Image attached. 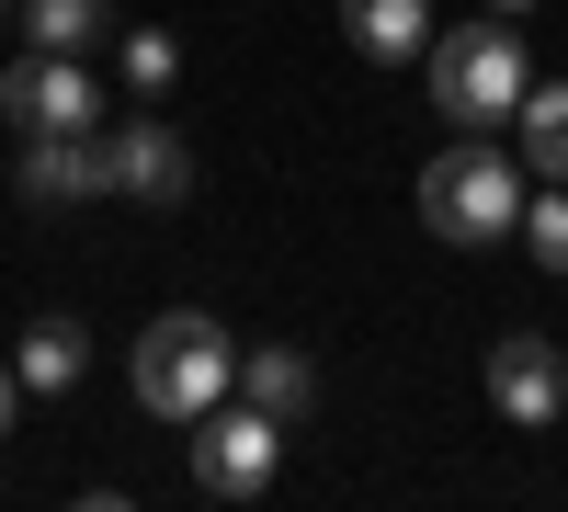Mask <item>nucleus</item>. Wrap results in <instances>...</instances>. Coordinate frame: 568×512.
I'll return each instance as SVG.
<instances>
[{
  "label": "nucleus",
  "mask_w": 568,
  "mask_h": 512,
  "mask_svg": "<svg viewBox=\"0 0 568 512\" xmlns=\"http://www.w3.org/2000/svg\"><path fill=\"white\" fill-rule=\"evenodd\" d=\"M511 137H524L535 182H568V80H535L524 103H511Z\"/></svg>",
  "instance_id": "11"
},
{
  "label": "nucleus",
  "mask_w": 568,
  "mask_h": 512,
  "mask_svg": "<svg viewBox=\"0 0 568 512\" xmlns=\"http://www.w3.org/2000/svg\"><path fill=\"white\" fill-rule=\"evenodd\" d=\"M489 410H500V422H524V433H546L557 410H568V353H557L546 331H500V342H489Z\"/></svg>",
  "instance_id": "6"
},
{
  "label": "nucleus",
  "mask_w": 568,
  "mask_h": 512,
  "mask_svg": "<svg viewBox=\"0 0 568 512\" xmlns=\"http://www.w3.org/2000/svg\"><path fill=\"white\" fill-rule=\"evenodd\" d=\"M524 91H535V58H524V34H511V12H478V23L433 34V103H444V126L489 137V126H511Z\"/></svg>",
  "instance_id": "2"
},
{
  "label": "nucleus",
  "mask_w": 568,
  "mask_h": 512,
  "mask_svg": "<svg viewBox=\"0 0 568 512\" xmlns=\"http://www.w3.org/2000/svg\"><path fill=\"white\" fill-rule=\"evenodd\" d=\"M171 80H182V46H171L160 23H136V34H125V91H149V103H160Z\"/></svg>",
  "instance_id": "14"
},
{
  "label": "nucleus",
  "mask_w": 568,
  "mask_h": 512,
  "mask_svg": "<svg viewBox=\"0 0 568 512\" xmlns=\"http://www.w3.org/2000/svg\"><path fill=\"white\" fill-rule=\"evenodd\" d=\"M23 34L45 58H91L103 46V0H23Z\"/></svg>",
  "instance_id": "13"
},
{
  "label": "nucleus",
  "mask_w": 568,
  "mask_h": 512,
  "mask_svg": "<svg viewBox=\"0 0 568 512\" xmlns=\"http://www.w3.org/2000/svg\"><path fill=\"white\" fill-rule=\"evenodd\" d=\"M524 240L546 273H568V182H546V194H524Z\"/></svg>",
  "instance_id": "15"
},
{
  "label": "nucleus",
  "mask_w": 568,
  "mask_h": 512,
  "mask_svg": "<svg viewBox=\"0 0 568 512\" xmlns=\"http://www.w3.org/2000/svg\"><path fill=\"white\" fill-rule=\"evenodd\" d=\"M420 228H433L444 251H489V240H511L524 228V149H489V137H466L455 160H433L420 171Z\"/></svg>",
  "instance_id": "3"
},
{
  "label": "nucleus",
  "mask_w": 568,
  "mask_h": 512,
  "mask_svg": "<svg viewBox=\"0 0 568 512\" xmlns=\"http://www.w3.org/2000/svg\"><path fill=\"white\" fill-rule=\"evenodd\" d=\"M240 399H262L273 422H296V410L318 399V377H307V353H296V342H262V353H240Z\"/></svg>",
  "instance_id": "12"
},
{
  "label": "nucleus",
  "mask_w": 568,
  "mask_h": 512,
  "mask_svg": "<svg viewBox=\"0 0 568 512\" xmlns=\"http://www.w3.org/2000/svg\"><path fill=\"white\" fill-rule=\"evenodd\" d=\"M284 468V422L262 399H216L205 422H194V490L205 501H262Z\"/></svg>",
  "instance_id": "4"
},
{
  "label": "nucleus",
  "mask_w": 568,
  "mask_h": 512,
  "mask_svg": "<svg viewBox=\"0 0 568 512\" xmlns=\"http://www.w3.org/2000/svg\"><path fill=\"white\" fill-rule=\"evenodd\" d=\"M342 46L375 58V69H398V58L433 46V0H342Z\"/></svg>",
  "instance_id": "9"
},
{
  "label": "nucleus",
  "mask_w": 568,
  "mask_h": 512,
  "mask_svg": "<svg viewBox=\"0 0 568 512\" xmlns=\"http://www.w3.org/2000/svg\"><path fill=\"white\" fill-rule=\"evenodd\" d=\"M478 12H511V23H524V12H535V0H478Z\"/></svg>",
  "instance_id": "17"
},
{
  "label": "nucleus",
  "mask_w": 568,
  "mask_h": 512,
  "mask_svg": "<svg viewBox=\"0 0 568 512\" xmlns=\"http://www.w3.org/2000/svg\"><path fill=\"white\" fill-rule=\"evenodd\" d=\"M0 114H12L23 137H103V80H91L80 58H12L0 69Z\"/></svg>",
  "instance_id": "5"
},
{
  "label": "nucleus",
  "mask_w": 568,
  "mask_h": 512,
  "mask_svg": "<svg viewBox=\"0 0 568 512\" xmlns=\"http://www.w3.org/2000/svg\"><path fill=\"white\" fill-rule=\"evenodd\" d=\"M12 377H23V399H69L80 377H91V331L58 308V319H34L23 331V353H12Z\"/></svg>",
  "instance_id": "10"
},
{
  "label": "nucleus",
  "mask_w": 568,
  "mask_h": 512,
  "mask_svg": "<svg viewBox=\"0 0 568 512\" xmlns=\"http://www.w3.org/2000/svg\"><path fill=\"white\" fill-rule=\"evenodd\" d=\"M12 399H23V377H12V364H0V433H12Z\"/></svg>",
  "instance_id": "16"
},
{
  "label": "nucleus",
  "mask_w": 568,
  "mask_h": 512,
  "mask_svg": "<svg viewBox=\"0 0 568 512\" xmlns=\"http://www.w3.org/2000/svg\"><path fill=\"white\" fill-rule=\"evenodd\" d=\"M103 171H114L125 205H182V194H194V137L160 126V114H136V126L103 137Z\"/></svg>",
  "instance_id": "7"
},
{
  "label": "nucleus",
  "mask_w": 568,
  "mask_h": 512,
  "mask_svg": "<svg viewBox=\"0 0 568 512\" xmlns=\"http://www.w3.org/2000/svg\"><path fill=\"white\" fill-rule=\"evenodd\" d=\"M23 205H80V194H114L103 171V137H23Z\"/></svg>",
  "instance_id": "8"
},
{
  "label": "nucleus",
  "mask_w": 568,
  "mask_h": 512,
  "mask_svg": "<svg viewBox=\"0 0 568 512\" xmlns=\"http://www.w3.org/2000/svg\"><path fill=\"white\" fill-rule=\"evenodd\" d=\"M136 399H149L160 422H205L216 399H240V342H227L205 308H160L149 331H136Z\"/></svg>",
  "instance_id": "1"
}]
</instances>
